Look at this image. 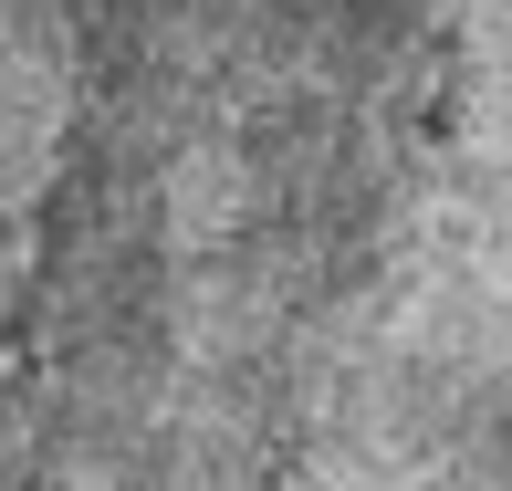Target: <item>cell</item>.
<instances>
[{
	"label": "cell",
	"mask_w": 512,
	"mask_h": 491,
	"mask_svg": "<svg viewBox=\"0 0 512 491\" xmlns=\"http://www.w3.org/2000/svg\"><path fill=\"white\" fill-rule=\"evenodd\" d=\"M0 481H512V0H0Z\"/></svg>",
	"instance_id": "1"
}]
</instances>
